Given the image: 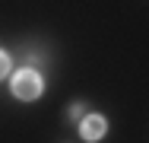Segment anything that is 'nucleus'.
I'll return each mask as SVG.
<instances>
[{"label":"nucleus","instance_id":"1","mask_svg":"<svg viewBox=\"0 0 149 143\" xmlns=\"http://www.w3.org/2000/svg\"><path fill=\"white\" fill-rule=\"evenodd\" d=\"M13 92L19 95V99H26V102H32V99H38V92H41V76L35 73V70H19L16 76H13Z\"/></svg>","mask_w":149,"mask_h":143},{"label":"nucleus","instance_id":"4","mask_svg":"<svg viewBox=\"0 0 149 143\" xmlns=\"http://www.w3.org/2000/svg\"><path fill=\"white\" fill-rule=\"evenodd\" d=\"M79 114H83V102H79V105H73V108H70V118H79Z\"/></svg>","mask_w":149,"mask_h":143},{"label":"nucleus","instance_id":"2","mask_svg":"<svg viewBox=\"0 0 149 143\" xmlns=\"http://www.w3.org/2000/svg\"><path fill=\"white\" fill-rule=\"evenodd\" d=\"M105 127H108V124H105V118H102V114H89V118L83 121V127H79V130H83V137H86V140H102V137H105Z\"/></svg>","mask_w":149,"mask_h":143},{"label":"nucleus","instance_id":"3","mask_svg":"<svg viewBox=\"0 0 149 143\" xmlns=\"http://www.w3.org/2000/svg\"><path fill=\"white\" fill-rule=\"evenodd\" d=\"M6 73H10V57L0 51V76H6Z\"/></svg>","mask_w":149,"mask_h":143}]
</instances>
